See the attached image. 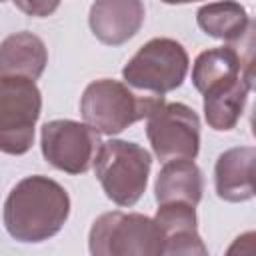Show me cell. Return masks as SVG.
I'll return each mask as SVG.
<instances>
[{
  "label": "cell",
  "instance_id": "cell-1",
  "mask_svg": "<svg viewBox=\"0 0 256 256\" xmlns=\"http://www.w3.org/2000/svg\"><path fill=\"white\" fill-rule=\"evenodd\" d=\"M70 214V196L56 180L34 174L22 178L4 202L6 232L26 244H38L56 236Z\"/></svg>",
  "mask_w": 256,
  "mask_h": 256
},
{
  "label": "cell",
  "instance_id": "cell-2",
  "mask_svg": "<svg viewBox=\"0 0 256 256\" xmlns=\"http://www.w3.org/2000/svg\"><path fill=\"white\" fill-rule=\"evenodd\" d=\"M164 102V96L140 92L126 82L100 78L90 82L80 98V114L84 122L98 134L114 136L130 124L150 116Z\"/></svg>",
  "mask_w": 256,
  "mask_h": 256
},
{
  "label": "cell",
  "instance_id": "cell-3",
  "mask_svg": "<svg viewBox=\"0 0 256 256\" xmlns=\"http://www.w3.org/2000/svg\"><path fill=\"white\" fill-rule=\"evenodd\" d=\"M92 166L104 194L114 204L134 206L146 190L152 156L136 142L112 138L100 144Z\"/></svg>",
  "mask_w": 256,
  "mask_h": 256
},
{
  "label": "cell",
  "instance_id": "cell-4",
  "mask_svg": "<svg viewBox=\"0 0 256 256\" xmlns=\"http://www.w3.org/2000/svg\"><path fill=\"white\" fill-rule=\"evenodd\" d=\"M188 52L174 38H152L122 68L128 86L140 92L164 96L182 86L188 74Z\"/></svg>",
  "mask_w": 256,
  "mask_h": 256
},
{
  "label": "cell",
  "instance_id": "cell-5",
  "mask_svg": "<svg viewBox=\"0 0 256 256\" xmlns=\"http://www.w3.org/2000/svg\"><path fill=\"white\" fill-rule=\"evenodd\" d=\"M88 248L94 256H156L162 252V240L154 218L114 210L94 220L88 234Z\"/></svg>",
  "mask_w": 256,
  "mask_h": 256
},
{
  "label": "cell",
  "instance_id": "cell-6",
  "mask_svg": "<svg viewBox=\"0 0 256 256\" xmlns=\"http://www.w3.org/2000/svg\"><path fill=\"white\" fill-rule=\"evenodd\" d=\"M42 94L34 80L0 76V152L20 156L34 144Z\"/></svg>",
  "mask_w": 256,
  "mask_h": 256
},
{
  "label": "cell",
  "instance_id": "cell-7",
  "mask_svg": "<svg viewBox=\"0 0 256 256\" xmlns=\"http://www.w3.org/2000/svg\"><path fill=\"white\" fill-rule=\"evenodd\" d=\"M146 136L158 160H194L200 150V118L182 102H162L146 118Z\"/></svg>",
  "mask_w": 256,
  "mask_h": 256
},
{
  "label": "cell",
  "instance_id": "cell-8",
  "mask_svg": "<svg viewBox=\"0 0 256 256\" xmlns=\"http://www.w3.org/2000/svg\"><path fill=\"white\" fill-rule=\"evenodd\" d=\"M100 136L86 122L50 120L42 126L40 148L42 156L54 168L68 174H84L92 168L100 148Z\"/></svg>",
  "mask_w": 256,
  "mask_h": 256
},
{
  "label": "cell",
  "instance_id": "cell-9",
  "mask_svg": "<svg viewBox=\"0 0 256 256\" xmlns=\"http://www.w3.org/2000/svg\"><path fill=\"white\" fill-rule=\"evenodd\" d=\"M146 18L142 0H96L88 24L92 34L108 46H120L138 34Z\"/></svg>",
  "mask_w": 256,
  "mask_h": 256
},
{
  "label": "cell",
  "instance_id": "cell-10",
  "mask_svg": "<svg viewBox=\"0 0 256 256\" xmlns=\"http://www.w3.org/2000/svg\"><path fill=\"white\" fill-rule=\"evenodd\" d=\"M154 224L162 240L160 254H192V256L208 254V248L204 246L198 234V220L192 204L186 202L158 204Z\"/></svg>",
  "mask_w": 256,
  "mask_h": 256
},
{
  "label": "cell",
  "instance_id": "cell-11",
  "mask_svg": "<svg viewBox=\"0 0 256 256\" xmlns=\"http://www.w3.org/2000/svg\"><path fill=\"white\" fill-rule=\"evenodd\" d=\"M254 162L252 146H236L222 152L214 166V186L218 198L226 202H246L254 196Z\"/></svg>",
  "mask_w": 256,
  "mask_h": 256
},
{
  "label": "cell",
  "instance_id": "cell-12",
  "mask_svg": "<svg viewBox=\"0 0 256 256\" xmlns=\"http://www.w3.org/2000/svg\"><path fill=\"white\" fill-rule=\"evenodd\" d=\"M48 64V50L40 36L22 30L0 42V76H22L36 80Z\"/></svg>",
  "mask_w": 256,
  "mask_h": 256
},
{
  "label": "cell",
  "instance_id": "cell-13",
  "mask_svg": "<svg viewBox=\"0 0 256 256\" xmlns=\"http://www.w3.org/2000/svg\"><path fill=\"white\" fill-rule=\"evenodd\" d=\"M204 178L202 170L194 160H170L164 162L156 176L154 196L158 204L166 202H186L196 206L202 200Z\"/></svg>",
  "mask_w": 256,
  "mask_h": 256
},
{
  "label": "cell",
  "instance_id": "cell-14",
  "mask_svg": "<svg viewBox=\"0 0 256 256\" xmlns=\"http://www.w3.org/2000/svg\"><path fill=\"white\" fill-rule=\"evenodd\" d=\"M252 88H254V84L248 82L244 76H240L224 86H218V88L202 94L204 96V116H206L208 126L218 132L232 130L244 112V106H246V100H248V94Z\"/></svg>",
  "mask_w": 256,
  "mask_h": 256
},
{
  "label": "cell",
  "instance_id": "cell-15",
  "mask_svg": "<svg viewBox=\"0 0 256 256\" xmlns=\"http://www.w3.org/2000/svg\"><path fill=\"white\" fill-rule=\"evenodd\" d=\"M196 22L202 32L228 44L238 42L252 24L246 8L234 0H216L200 6Z\"/></svg>",
  "mask_w": 256,
  "mask_h": 256
},
{
  "label": "cell",
  "instance_id": "cell-16",
  "mask_svg": "<svg viewBox=\"0 0 256 256\" xmlns=\"http://www.w3.org/2000/svg\"><path fill=\"white\" fill-rule=\"evenodd\" d=\"M12 2L20 12H24L26 16H34V18L50 16L60 6V0H12Z\"/></svg>",
  "mask_w": 256,
  "mask_h": 256
},
{
  "label": "cell",
  "instance_id": "cell-17",
  "mask_svg": "<svg viewBox=\"0 0 256 256\" xmlns=\"http://www.w3.org/2000/svg\"><path fill=\"white\" fill-rule=\"evenodd\" d=\"M164 4H190V2H198V0H162Z\"/></svg>",
  "mask_w": 256,
  "mask_h": 256
},
{
  "label": "cell",
  "instance_id": "cell-18",
  "mask_svg": "<svg viewBox=\"0 0 256 256\" xmlns=\"http://www.w3.org/2000/svg\"><path fill=\"white\" fill-rule=\"evenodd\" d=\"M0 2H4V0H0Z\"/></svg>",
  "mask_w": 256,
  "mask_h": 256
}]
</instances>
